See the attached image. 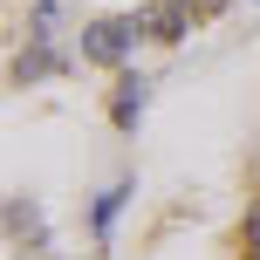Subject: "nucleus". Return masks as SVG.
Returning a JSON list of instances; mask_svg holds the SVG:
<instances>
[{
	"label": "nucleus",
	"mask_w": 260,
	"mask_h": 260,
	"mask_svg": "<svg viewBox=\"0 0 260 260\" xmlns=\"http://www.w3.org/2000/svg\"><path fill=\"white\" fill-rule=\"evenodd\" d=\"M137 35H144V21H130V14L96 21V27H82V55H89V62H103V69H117L123 55L137 48Z\"/></svg>",
	"instance_id": "1"
},
{
	"label": "nucleus",
	"mask_w": 260,
	"mask_h": 260,
	"mask_svg": "<svg viewBox=\"0 0 260 260\" xmlns=\"http://www.w3.org/2000/svg\"><path fill=\"white\" fill-rule=\"evenodd\" d=\"M137 117H144V82H137V76H123V89H117V123L130 130Z\"/></svg>",
	"instance_id": "2"
},
{
	"label": "nucleus",
	"mask_w": 260,
	"mask_h": 260,
	"mask_svg": "<svg viewBox=\"0 0 260 260\" xmlns=\"http://www.w3.org/2000/svg\"><path fill=\"white\" fill-rule=\"evenodd\" d=\"M151 27H157V35H165V41H178V35H185V7H178V0H157Z\"/></svg>",
	"instance_id": "3"
},
{
	"label": "nucleus",
	"mask_w": 260,
	"mask_h": 260,
	"mask_svg": "<svg viewBox=\"0 0 260 260\" xmlns=\"http://www.w3.org/2000/svg\"><path fill=\"white\" fill-rule=\"evenodd\" d=\"M117 206H123V192H103V199H96V233H110V219H117Z\"/></svg>",
	"instance_id": "4"
},
{
	"label": "nucleus",
	"mask_w": 260,
	"mask_h": 260,
	"mask_svg": "<svg viewBox=\"0 0 260 260\" xmlns=\"http://www.w3.org/2000/svg\"><path fill=\"white\" fill-rule=\"evenodd\" d=\"M247 253H253V260H260V206H253V212H247Z\"/></svg>",
	"instance_id": "5"
}]
</instances>
